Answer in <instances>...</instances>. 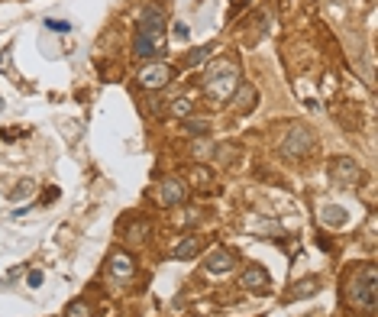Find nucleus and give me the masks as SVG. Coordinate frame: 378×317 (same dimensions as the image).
Listing matches in <instances>:
<instances>
[{
	"label": "nucleus",
	"instance_id": "obj_17",
	"mask_svg": "<svg viewBox=\"0 0 378 317\" xmlns=\"http://www.w3.org/2000/svg\"><path fill=\"white\" fill-rule=\"evenodd\" d=\"M185 130H188L191 136H204V133L210 130V123L207 120H185Z\"/></svg>",
	"mask_w": 378,
	"mask_h": 317
},
{
	"label": "nucleus",
	"instance_id": "obj_24",
	"mask_svg": "<svg viewBox=\"0 0 378 317\" xmlns=\"http://www.w3.org/2000/svg\"><path fill=\"white\" fill-rule=\"evenodd\" d=\"M246 3H249V0H233V10H242Z\"/></svg>",
	"mask_w": 378,
	"mask_h": 317
},
{
	"label": "nucleus",
	"instance_id": "obj_11",
	"mask_svg": "<svg viewBox=\"0 0 378 317\" xmlns=\"http://www.w3.org/2000/svg\"><path fill=\"white\" fill-rule=\"evenodd\" d=\"M240 285L249 288V292H265V288H269V272H265L262 265H249V269L242 272Z\"/></svg>",
	"mask_w": 378,
	"mask_h": 317
},
{
	"label": "nucleus",
	"instance_id": "obj_5",
	"mask_svg": "<svg viewBox=\"0 0 378 317\" xmlns=\"http://www.w3.org/2000/svg\"><path fill=\"white\" fill-rule=\"evenodd\" d=\"M175 78V72H171V65L165 62H152L146 65L143 72H139V85L146 88V91H158V88H165L168 81Z\"/></svg>",
	"mask_w": 378,
	"mask_h": 317
},
{
	"label": "nucleus",
	"instance_id": "obj_25",
	"mask_svg": "<svg viewBox=\"0 0 378 317\" xmlns=\"http://www.w3.org/2000/svg\"><path fill=\"white\" fill-rule=\"evenodd\" d=\"M0 110H3V97H0Z\"/></svg>",
	"mask_w": 378,
	"mask_h": 317
},
{
	"label": "nucleus",
	"instance_id": "obj_12",
	"mask_svg": "<svg viewBox=\"0 0 378 317\" xmlns=\"http://www.w3.org/2000/svg\"><path fill=\"white\" fill-rule=\"evenodd\" d=\"M320 221L326 223V227H343V223L349 221L346 207H339V204H324L320 207Z\"/></svg>",
	"mask_w": 378,
	"mask_h": 317
},
{
	"label": "nucleus",
	"instance_id": "obj_8",
	"mask_svg": "<svg viewBox=\"0 0 378 317\" xmlns=\"http://www.w3.org/2000/svg\"><path fill=\"white\" fill-rule=\"evenodd\" d=\"M233 107H236V110H240V114H249L252 107H255V101H259V91H255V88L249 85V81H240V85H236V91H233Z\"/></svg>",
	"mask_w": 378,
	"mask_h": 317
},
{
	"label": "nucleus",
	"instance_id": "obj_3",
	"mask_svg": "<svg viewBox=\"0 0 378 317\" xmlns=\"http://www.w3.org/2000/svg\"><path fill=\"white\" fill-rule=\"evenodd\" d=\"M375 265L366 263L353 275V282H349V301L356 307H366V311H375Z\"/></svg>",
	"mask_w": 378,
	"mask_h": 317
},
{
	"label": "nucleus",
	"instance_id": "obj_16",
	"mask_svg": "<svg viewBox=\"0 0 378 317\" xmlns=\"http://www.w3.org/2000/svg\"><path fill=\"white\" fill-rule=\"evenodd\" d=\"M213 52V45H200V49H194V52H188V59H185V65H200L207 62V55Z\"/></svg>",
	"mask_w": 378,
	"mask_h": 317
},
{
	"label": "nucleus",
	"instance_id": "obj_2",
	"mask_svg": "<svg viewBox=\"0 0 378 317\" xmlns=\"http://www.w3.org/2000/svg\"><path fill=\"white\" fill-rule=\"evenodd\" d=\"M236 85H240V65L233 62V59H217V62L207 65V72H204V91L217 104L230 101Z\"/></svg>",
	"mask_w": 378,
	"mask_h": 317
},
{
	"label": "nucleus",
	"instance_id": "obj_6",
	"mask_svg": "<svg viewBox=\"0 0 378 317\" xmlns=\"http://www.w3.org/2000/svg\"><path fill=\"white\" fill-rule=\"evenodd\" d=\"M359 178V165H356V158H349V156H339L330 162V181L333 185H339V188H349V185H356Z\"/></svg>",
	"mask_w": 378,
	"mask_h": 317
},
{
	"label": "nucleus",
	"instance_id": "obj_13",
	"mask_svg": "<svg viewBox=\"0 0 378 317\" xmlns=\"http://www.w3.org/2000/svg\"><path fill=\"white\" fill-rule=\"evenodd\" d=\"M200 253V236H185L178 246H175V259H194Z\"/></svg>",
	"mask_w": 378,
	"mask_h": 317
},
{
	"label": "nucleus",
	"instance_id": "obj_19",
	"mask_svg": "<svg viewBox=\"0 0 378 317\" xmlns=\"http://www.w3.org/2000/svg\"><path fill=\"white\" fill-rule=\"evenodd\" d=\"M171 114L175 116H191V101L188 97H178V101L171 104Z\"/></svg>",
	"mask_w": 378,
	"mask_h": 317
},
{
	"label": "nucleus",
	"instance_id": "obj_9",
	"mask_svg": "<svg viewBox=\"0 0 378 317\" xmlns=\"http://www.w3.org/2000/svg\"><path fill=\"white\" fill-rule=\"evenodd\" d=\"M233 263H236V256H233L230 249H213V253L204 259V269H207L210 275H223L233 269Z\"/></svg>",
	"mask_w": 378,
	"mask_h": 317
},
{
	"label": "nucleus",
	"instance_id": "obj_1",
	"mask_svg": "<svg viewBox=\"0 0 378 317\" xmlns=\"http://www.w3.org/2000/svg\"><path fill=\"white\" fill-rule=\"evenodd\" d=\"M168 23H165V13L158 3H149L146 10L139 13V23H136V36H133V52L139 59H158L165 55L168 49Z\"/></svg>",
	"mask_w": 378,
	"mask_h": 317
},
{
	"label": "nucleus",
	"instance_id": "obj_7",
	"mask_svg": "<svg viewBox=\"0 0 378 317\" xmlns=\"http://www.w3.org/2000/svg\"><path fill=\"white\" fill-rule=\"evenodd\" d=\"M158 201L165 207H175V204H185L188 201V185L181 178H165L158 185Z\"/></svg>",
	"mask_w": 378,
	"mask_h": 317
},
{
	"label": "nucleus",
	"instance_id": "obj_23",
	"mask_svg": "<svg viewBox=\"0 0 378 317\" xmlns=\"http://www.w3.org/2000/svg\"><path fill=\"white\" fill-rule=\"evenodd\" d=\"M26 282H30L32 288H39L42 285V272H30V278H26Z\"/></svg>",
	"mask_w": 378,
	"mask_h": 317
},
{
	"label": "nucleus",
	"instance_id": "obj_15",
	"mask_svg": "<svg viewBox=\"0 0 378 317\" xmlns=\"http://www.w3.org/2000/svg\"><path fill=\"white\" fill-rule=\"evenodd\" d=\"M32 191H36V185H32V181H30V178H23V181H20V185H17V188H13V191H10V198H13V201H23V198H30Z\"/></svg>",
	"mask_w": 378,
	"mask_h": 317
},
{
	"label": "nucleus",
	"instance_id": "obj_4",
	"mask_svg": "<svg viewBox=\"0 0 378 317\" xmlns=\"http://www.w3.org/2000/svg\"><path fill=\"white\" fill-rule=\"evenodd\" d=\"M311 149H314V133L307 127H291V133L282 139L278 152H282L284 158H304Z\"/></svg>",
	"mask_w": 378,
	"mask_h": 317
},
{
	"label": "nucleus",
	"instance_id": "obj_10",
	"mask_svg": "<svg viewBox=\"0 0 378 317\" xmlns=\"http://www.w3.org/2000/svg\"><path fill=\"white\" fill-rule=\"evenodd\" d=\"M133 272H136V265H133V256L129 253H114L110 256V275H114L116 282L133 278Z\"/></svg>",
	"mask_w": 378,
	"mask_h": 317
},
{
	"label": "nucleus",
	"instance_id": "obj_20",
	"mask_svg": "<svg viewBox=\"0 0 378 317\" xmlns=\"http://www.w3.org/2000/svg\"><path fill=\"white\" fill-rule=\"evenodd\" d=\"M45 30H52V32H68L72 26H68V23H62V20H45Z\"/></svg>",
	"mask_w": 378,
	"mask_h": 317
},
{
	"label": "nucleus",
	"instance_id": "obj_18",
	"mask_svg": "<svg viewBox=\"0 0 378 317\" xmlns=\"http://www.w3.org/2000/svg\"><path fill=\"white\" fill-rule=\"evenodd\" d=\"M146 233H149V223H133V230H129V243H143L146 240Z\"/></svg>",
	"mask_w": 378,
	"mask_h": 317
},
{
	"label": "nucleus",
	"instance_id": "obj_21",
	"mask_svg": "<svg viewBox=\"0 0 378 317\" xmlns=\"http://www.w3.org/2000/svg\"><path fill=\"white\" fill-rule=\"evenodd\" d=\"M188 26H185V23H175V39H181V43H185V39H188Z\"/></svg>",
	"mask_w": 378,
	"mask_h": 317
},
{
	"label": "nucleus",
	"instance_id": "obj_14",
	"mask_svg": "<svg viewBox=\"0 0 378 317\" xmlns=\"http://www.w3.org/2000/svg\"><path fill=\"white\" fill-rule=\"evenodd\" d=\"M65 317H94V311H91L87 301H72L68 311H65Z\"/></svg>",
	"mask_w": 378,
	"mask_h": 317
},
{
	"label": "nucleus",
	"instance_id": "obj_22",
	"mask_svg": "<svg viewBox=\"0 0 378 317\" xmlns=\"http://www.w3.org/2000/svg\"><path fill=\"white\" fill-rule=\"evenodd\" d=\"M191 178H194V181H210V172L207 169H194V172H191Z\"/></svg>",
	"mask_w": 378,
	"mask_h": 317
}]
</instances>
